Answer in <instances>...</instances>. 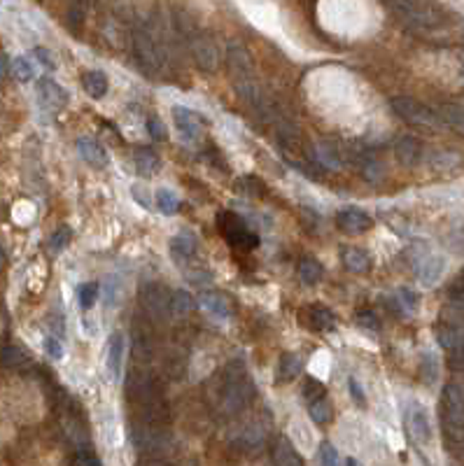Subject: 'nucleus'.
<instances>
[{"label":"nucleus","mask_w":464,"mask_h":466,"mask_svg":"<svg viewBox=\"0 0 464 466\" xmlns=\"http://www.w3.org/2000/svg\"><path fill=\"white\" fill-rule=\"evenodd\" d=\"M3 266H5V252L0 250V268H3Z\"/></svg>","instance_id":"nucleus-51"},{"label":"nucleus","mask_w":464,"mask_h":466,"mask_svg":"<svg viewBox=\"0 0 464 466\" xmlns=\"http://www.w3.org/2000/svg\"><path fill=\"white\" fill-rule=\"evenodd\" d=\"M79 10V5H72V12H70V17H68V26L72 28V31H79V24L84 21V14L82 12H77Z\"/></svg>","instance_id":"nucleus-48"},{"label":"nucleus","mask_w":464,"mask_h":466,"mask_svg":"<svg viewBox=\"0 0 464 466\" xmlns=\"http://www.w3.org/2000/svg\"><path fill=\"white\" fill-rule=\"evenodd\" d=\"M131 196L135 199V203L138 206H142L145 210H150L152 208V199H150V192L145 187H140V185H135L133 189H131Z\"/></svg>","instance_id":"nucleus-47"},{"label":"nucleus","mask_w":464,"mask_h":466,"mask_svg":"<svg viewBox=\"0 0 464 466\" xmlns=\"http://www.w3.org/2000/svg\"><path fill=\"white\" fill-rule=\"evenodd\" d=\"M451 298H453L455 303L464 305V280L458 282V285H453V287H451Z\"/></svg>","instance_id":"nucleus-49"},{"label":"nucleus","mask_w":464,"mask_h":466,"mask_svg":"<svg viewBox=\"0 0 464 466\" xmlns=\"http://www.w3.org/2000/svg\"><path fill=\"white\" fill-rule=\"evenodd\" d=\"M42 347H45V352L52 357V359H63V345L61 340L56 336H45V340H42Z\"/></svg>","instance_id":"nucleus-42"},{"label":"nucleus","mask_w":464,"mask_h":466,"mask_svg":"<svg viewBox=\"0 0 464 466\" xmlns=\"http://www.w3.org/2000/svg\"><path fill=\"white\" fill-rule=\"evenodd\" d=\"M124 352H126V340L124 333L114 331L110 338H107V352H105V366L107 373L114 382L121 380V368H124Z\"/></svg>","instance_id":"nucleus-13"},{"label":"nucleus","mask_w":464,"mask_h":466,"mask_svg":"<svg viewBox=\"0 0 464 466\" xmlns=\"http://www.w3.org/2000/svg\"><path fill=\"white\" fill-rule=\"evenodd\" d=\"M395 157L402 166H416L423 159V142L413 135L399 138L395 145Z\"/></svg>","instance_id":"nucleus-16"},{"label":"nucleus","mask_w":464,"mask_h":466,"mask_svg":"<svg viewBox=\"0 0 464 466\" xmlns=\"http://www.w3.org/2000/svg\"><path fill=\"white\" fill-rule=\"evenodd\" d=\"M199 301H201V308L206 310L208 315H213L217 319H229L231 317V305H229V301L222 294L206 291V294H201Z\"/></svg>","instance_id":"nucleus-21"},{"label":"nucleus","mask_w":464,"mask_h":466,"mask_svg":"<svg viewBox=\"0 0 464 466\" xmlns=\"http://www.w3.org/2000/svg\"><path fill=\"white\" fill-rule=\"evenodd\" d=\"M390 107H392V112L406 124L423 126V128H441V119L437 110H432L430 105L420 103V100L411 96H395L390 100Z\"/></svg>","instance_id":"nucleus-2"},{"label":"nucleus","mask_w":464,"mask_h":466,"mask_svg":"<svg viewBox=\"0 0 464 466\" xmlns=\"http://www.w3.org/2000/svg\"><path fill=\"white\" fill-rule=\"evenodd\" d=\"M303 368V359L296 352H285L280 357L278 364V380L280 382H292L296 375L301 373Z\"/></svg>","instance_id":"nucleus-26"},{"label":"nucleus","mask_w":464,"mask_h":466,"mask_svg":"<svg viewBox=\"0 0 464 466\" xmlns=\"http://www.w3.org/2000/svg\"><path fill=\"white\" fill-rule=\"evenodd\" d=\"M357 324L362 326V329H366V331H380V319L376 317L373 312H369V310L359 312V315H357Z\"/></svg>","instance_id":"nucleus-43"},{"label":"nucleus","mask_w":464,"mask_h":466,"mask_svg":"<svg viewBox=\"0 0 464 466\" xmlns=\"http://www.w3.org/2000/svg\"><path fill=\"white\" fill-rule=\"evenodd\" d=\"M98 296H100L98 282H82V285L77 287V301H79V308H82L84 312L96 305Z\"/></svg>","instance_id":"nucleus-29"},{"label":"nucleus","mask_w":464,"mask_h":466,"mask_svg":"<svg viewBox=\"0 0 464 466\" xmlns=\"http://www.w3.org/2000/svg\"><path fill=\"white\" fill-rule=\"evenodd\" d=\"M70 236H72V233H70L68 227L56 229V231L52 233V238H49V247H52V252H61L63 247L70 243Z\"/></svg>","instance_id":"nucleus-40"},{"label":"nucleus","mask_w":464,"mask_h":466,"mask_svg":"<svg viewBox=\"0 0 464 466\" xmlns=\"http://www.w3.org/2000/svg\"><path fill=\"white\" fill-rule=\"evenodd\" d=\"M406 429H409V436L418 446H430L432 443V425L423 406L411 404L409 413H406Z\"/></svg>","instance_id":"nucleus-8"},{"label":"nucleus","mask_w":464,"mask_h":466,"mask_svg":"<svg viewBox=\"0 0 464 466\" xmlns=\"http://www.w3.org/2000/svg\"><path fill=\"white\" fill-rule=\"evenodd\" d=\"M12 75L17 77L19 82H31V79L35 77V68H33V63L28 61V58L19 56V58H14L12 61Z\"/></svg>","instance_id":"nucleus-35"},{"label":"nucleus","mask_w":464,"mask_h":466,"mask_svg":"<svg viewBox=\"0 0 464 466\" xmlns=\"http://www.w3.org/2000/svg\"><path fill=\"white\" fill-rule=\"evenodd\" d=\"M444 271H446V259H441V257H427V259L423 261V266L418 268L420 282H423L425 287L437 285L439 278L444 275Z\"/></svg>","instance_id":"nucleus-23"},{"label":"nucleus","mask_w":464,"mask_h":466,"mask_svg":"<svg viewBox=\"0 0 464 466\" xmlns=\"http://www.w3.org/2000/svg\"><path fill=\"white\" fill-rule=\"evenodd\" d=\"M359 166H362V173H364V178L366 180H371V182H376V180H380V175H383V166H380V161L376 159V154L373 152H362V157H359Z\"/></svg>","instance_id":"nucleus-32"},{"label":"nucleus","mask_w":464,"mask_h":466,"mask_svg":"<svg viewBox=\"0 0 464 466\" xmlns=\"http://www.w3.org/2000/svg\"><path fill=\"white\" fill-rule=\"evenodd\" d=\"M171 296L173 291L168 287L159 285V282H147L140 289V305L152 319L164 322V319L171 317Z\"/></svg>","instance_id":"nucleus-5"},{"label":"nucleus","mask_w":464,"mask_h":466,"mask_svg":"<svg viewBox=\"0 0 464 466\" xmlns=\"http://www.w3.org/2000/svg\"><path fill=\"white\" fill-rule=\"evenodd\" d=\"M194 254H197V236H194V233L183 231L171 240V257L175 259L178 264L190 261Z\"/></svg>","instance_id":"nucleus-17"},{"label":"nucleus","mask_w":464,"mask_h":466,"mask_svg":"<svg viewBox=\"0 0 464 466\" xmlns=\"http://www.w3.org/2000/svg\"><path fill=\"white\" fill-rule=\"evenodd\" d=\"M77 152H79V157H82L86 164L93 166V168H105V166L110 164L105 147L100 142L93 140V138H79V140H77Z\"/></svg>","instance_id":"nucleus-15"},{"label":"nucleus","mask_w":464,"mask_h":466,"mask_svg":"<svg viewBox=\"0 0 464 466\" xmlns=\"http://www.w3.org/2000/svg\"><path fill=\"white\" fill-rule=\"evenodd\" d=\"M147 133H150L152 140H157V142L168 140V131H166L164 121L159 119V116H150V119H147Z\"/></svg>","instance_id":"nucleus-37"},{"label":"nucleus","mask_w":464,"mask_h":466,"mask_svg":"<svg viewBox=\"0 0 464 466\" xmlns=\"http://www.w3.org/2000/svg\"><path fill=\"white\" fill-rule=\"evenodd\" d=\"M133 49L140 63L150 70H159L164 65V49L159 45L157 35L150 28H138L133 33Z\"/></svg>","instance_id":"nucleus-7"},{"label":"nucleus","mask_w":464,"mask_h":466,"mask_svg":"<svg viewBox=\"0 0 464 466\" xmlns=\"http://www.w3.org/2000/svg\"><path fill=\"white\" fill-rule=\"evenodd\" d=\"M154 199H157V208L161 210L164 215L171 217V215H175L178 210H180V199L171 192V189H159Z\"/></svg>","instance_id":"nucleus-33"},{"label":"nucleus","mask_w":464,"mask_h":466,"mask_svg":"<svg viewBox=\"0 0 464 466\" xmlns=\"http://www.w3.org/2000/svg\"><path fill=\"white\" fill-rule=\"evenodd\" d=\"M347 390H350V397L354 399V404H357L359 408H366V394L362 392V385L354 380V378L347 380Z\"/></svg>","instance_id":"nucleus-46"},{"label":"nucleus","mask_w":464,"mask_h":466,"mask_svg":"<svg viewBox=\"0 0 464 466\" xmlns=\"http://www.w3.org/2000/svg\"><path fill=\"white\" fill-rule=\"evenodd\" d=\"M273 466H303L301 455L296 453L292 441L285 439V436H280L273 446Z\"/></svg>","instance_id":"nucleus-18"},{"label":"nucleus","mask_w":464,"mask_h":466,"mask_svg":"<svg viewBox=\"0 0 464 466\" xmlns=\"http://www.w3.org/2000/svg\"><path fill=\"white\" fill-rule=\"evenodd\" d=\"M420 373H423V380L427 385H434L439 378V361L432 352H425L423 359H420Z\"/></svg>","instance_id":"nucleus-34"},{"label":"nucleus","mask_w":464,"mask_h":466,"mask_svg":"<svg viewBox=\"0 0 464 466\" xmlns=\"http://www.w3.org/2000/svg\"><path fill=\"white\" fill-rule=\"evenodd\" d=\"M322 275H324V268H322L320 261L313 259V257L301 259V264H299V278H301L303 285H317V282L322 280Z\"/></svg>","instance_id":"nucleus-28"},{"label":"nucleus","mask_w":464,"mask_h":466,"mask_svg":"<svg viewBox=\"0 0 464 466\" xmlns=\"http://www.w3.org/2000/svg\"><path fill=\"white\" fill-rule=\"evenodd\" d=\"M308 324L313 326L315 331H322V333H327V331H333L336 329V315L329 310V308H324V305H310L308 308Z\"/></svg>","instance_id":"nucleus-22"},{"label":"nucleus","mask_w":464,"mask_h":466,"mask_svg":"<svg viewBox=\"0 0 464 466\" xmlns=\"http://www.w3.org/2000/svg\"><path fill=\"white\" fill-rule=\"evenodd\" d=\"M121 298V287L117 278H110L105 282V308H114Z\"/></svg>","instance_id":"nucleus-38"},{"label":"nucleus","mask_w":464,"mask_h":466,"mask_svg":"<svg viewBox=\"0 0 464 466\" xmlns=\"http://www.w3.org/2000/svg\"><path fill=\"white\" fill-rule=\"evenodd\" d=\"M390 7L399 12V17H402L406 24H411L413 28H420V31H427V28H434L441 24L439 10L430 3H392Z\"/></svg>","instance_id":"nucleus-6"},{"label":"nucleus","mask_w":464,"mask_h":466,"mask_svg":"<svg viewBox=\"0 0 464 466\" xmlns=\"http://www.w3.org/2000/svg\"><path fill=\"white\" fill-rule=\"evenodd\" d=\"M336 227L345 236H359V233H366L373 227V220L371 215H366L359 208H345L336 215Z\"/></svg>","instance_id":"nucleus-10"},{"label":"nucleus","mask_w":464,"mask_h":466,"mask_svg":"<svg viewBox=\"0 0 464 466\" xmlns=\"http://www.w3.org/2000/svg\"><path fill=\"white\" fill-rule=\"evenodd\" d=\"M224 408L227 411H241L250 404L252 399V382L248 380V375H245L243 366H238V371H227V378H224Z\"/></svg>","instance_id":"nucleus-3"},{"label":"nucleus","mask_w":464,"mask_h":466,"mask_svg":"<svg viewBox=\"0 0 464 466\" xmlns=\"http://www.w3.org/2000/svg\"><path fill=\"white\" fill-rule=\"evenodd\" d=\"M320 464L322 466H343V462H340V457H338V450L333 448L329 441H324L320 446Z\"/></svg>","instance_id":"nucleus-36"},{"label":"nucleus","mask_w":464,"mask_h":466,"mask_svg":"<svg viewBox=\"0 0 464 466\" xmlns=\"http://www.w3.org/2000/svg\"><path fill=\"white\" fill-rule=\"evenodd\" d=\"M33 58L42 65V68H47V70H54V68H56V61H54L52 52H49V49H45V47H35V49H33Z\"/></svg>","instance_id":"nucleus-44"},{"label":"nucleus","mask_w":464,"mask_h":466,"mask_svg":"<svg viewBox=\"0 0 464 466\" xmlns=\"http://www.w3.org/2000/svg\"><path fill=\"white\" fill-rule=\"evenodd\" d=\"M82 86H84V91L89 93V96H91L93 100H100V98H103L105 93H107V89H110V82H107L105 72H100V70H89V72H84Z\"/></svg>","instance_id":"nucleus-24"},{"label":"nucleus","mask_w":464,"mask_h":466,"mask_svg":"<svg viewBox=\"0 0 464 466\" xmlns=\"http://www.w3.org/2000/svg\"><path fill=\"white\" fill-rule=\"evenodd\" d=\"M308 415L310 420L315 422V425H327L331 420V401L327 397L317 399V401H310L308 404Z\"/></svg>","instance_id":"nucleus-31"},{"label":"nucleus","mask_w":464,"mask_h":466,"mask_svg":"<svg viewBox=\"0 0 464 466\" xmlns=\"http://www.w3.org/2000/svg\"><path fill=\"white\" fill-rule=\"evenodd\" d=\"M194 310V296L190 291H173L171 296V315L185 317Z\"/></svg>","instance_id":"nucleus-30"},{"label":"nucleus","mask_w":464,"mask_h":466,"mask_svg":"<svg viewBox=\"0 0 464 466\" xmlns=\"http://www.w3.org/2000/svg\"><path fill=\"white\" fill-rule=\"evenodd\" d=\"M439 345L446 350L453 359H460L464 364V324L458 322H444L437 331Z\"/></svg>","instance_id":"nucleus-9"},{"label":"nucleus","mask_w":464,"mask_h":466,"mask_svg":"<svg viewBox=\"0 0 464 466\" xmlns=\"http://www.w3.org/2000/svg\"><path fill=\"white\" fill-rule=\"evenodd\" d=\"M192 52H194V58H197V63L201 65L203 70H208V72L217 70V65H220V49H217L213 38L194 33L192 35Z\"/></svg>","instance_id":"nucleus-11"},{"label":"nucleus","mask_w":464,"mask_h":466,"mask_svg":"<svg viewBox=\"0 0 464 466\" xmlns=\"http://www.w3.org/2000/svg\"><path fill=\"white\" fill-rule=\"evenodd\" d=\"M75 466H103V464H100V460L89 448H82V450H77V455H75Z\"/></svg>","instance_id":"nucleus-45"},{"label":"nucleus","mask_w":464,"mask_h":466,"mask_svg":"<svg viewBox=\"0 0 464 466\" xmlns=\"http://www.w3.org/2000/svg\"><path fill=\"white\" fill-rule=\"evenodd\" d=\"M397 301H399V305H402L404 312H413L418 308V296H416V291H411V289H399Z\"/></svg>","instance_id":"nucleus-41"},{"label":"nucleus","mask_w":464,"mask_h":466,"mask_svg":"<svg viewBox=\"0 0 464 466\" xmlns=\"http://www.w3.org/2000/svg\"><path fill=\"white\" fill-rule=\"evenodd\" d=\"M133 164H135L138 175H142V178H152V175H157L161 171V159L157 157V152H152L147 147H140L133 152Z\"/></svg>","instance_id":"nucleus-19"},{"label":"nucleus","mask_w":464,"mask_h":466,"mask_svg":"<svg viewBox=\"0 0 464 466\" xmlns=\"http://www.w3.org/2000/svg\"><path fill=\"white\" fill-rule=\"evenodd\" d=\"M441 119V126H448L455 133L464 135V107L460 105H444L437 112Z\"/></svg>","instance_id":"nucleus-27"},{"label":"nucleus","mask_w":464,"mask_h":466,"mask_svg":"<svg viewBox=\"0 0 464 466\" xmlns=\"http://www.w3.org/2000/svg\"><path fill=\"white\" fill-rule=\"evenodd\" d=\"M220 229H222V236L227 238V243L238 247V250H255V247L259 245L257 233L234 213L220 215Z\"/></svg>","instance_id":"nucleus-4"},{"label":"nucleus","mask_w":464,"mask_h":466,"mask_svg":"<svg viewBox=\"0 0 464 466\" xmlns=\"http://www.w3.org/2000/svg\"><path fill=\"white\" fill-rule=\"evenodd\" d=\"M303 397L308 399V404L317 401V399L324 397V385L317 380V378H308L306 385H303Z\"/></svg>","instance_id":"nucleus-39"},{"label":"nucleus","mask_w":464,"mask_h":466,"mask_svg":"<svg viewBox=\"0 0 464 466\" xmlns=\"http://www.w3.org/2000/svg\"><path fill=\"white\" fill-rule=\"evenodd\" d=\"M173 119H175V126L180 128V133H183L187 140H199V138L203 135L206 121H203L201 114L190 110V107L175 105L173 107Z\"/></svg>","instance_id":"nucleus-12"},{"label":"nucleus","mask_w":464,"mask_h":466,"mask_svg":"<svg viewBox=\"0 0 464 466\" xmlns=\"http://www.w3.org/2000/svg\"><path fill=\"white\" fill-rule=\"evenodd\" d=\"M340 259H343V266L352 273H366L371 268V257L362 247H343Z\"/></svg>","instance_id":"nucleus-20"},{"label":"nucleus","mask_w":464,"mask_h":466,"mask_svg":"<svg viewBox=\"0 0 464 466\" xmlns=\"http://www.w3.org/2000/svg\"><path fill=\"white\" fill-rule=\"evenodd\" d=\"M38 96L42 100V105L52 107V110H61L68 103V93L63 91V86H59L49 77H42L38 82Z\"/></svg>","instance_id":"nucleus-14"},{"label":"nucleus","mask_w":464,"mask_h":466,"mask_svg":"<svg viewBox=\"0 0 464 466\" xmlns=\"http://www.w3.org/2000/svg\"><path fill=\"white\" fill-rule=\"evenodd\" d=\"M315 154H317V161H320L324 168H329V171L343 168V154H340V147H336L333 142H327V140L320 142Z\"/></svg>","instance_id":"nucleus-25"},{"label":"nucleus","mask_w":464,"mask_h":466,"mask_svg":"<svg viewBox=\"0 0 464 466\" xmlns=\"http://www.w3.org/2000/svg\"><path fill=\"white\" fill-rule=\"evenodd\" d=\"M343 466H357V462H354L352 457H347V460L343 462Z\"/></svg>","instance_id":"nucleus-50"},{"label":"nucleus","mask_w":464,"mask_h":466,"mask_svg":"<svg viewBox=\"0 0 464 466\" xmlns=\"http://www.w3.org/2000/svg\"><path fill=\"white\" fill-rule=\"evenodd\" d=\"M439 418L441 427L446 432V439L453 443L464 441V385L448 382L441 392L439 401Z\"/></svg>","instance_id":"nucleus-1"}]
</instances>
